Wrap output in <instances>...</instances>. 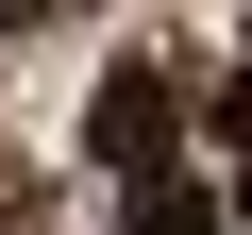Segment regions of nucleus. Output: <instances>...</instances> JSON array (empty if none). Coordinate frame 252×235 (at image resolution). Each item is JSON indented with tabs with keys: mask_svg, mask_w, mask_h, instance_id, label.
I'll use <instances>...</instances> for the list:
<instances>
[{
	"mask_svg": "<svg viewBox=\"0 0 252 235\" xmlns=\"http://www.w3.org/2000/svg\"><path fill=\"white\" fill-rule=\"evenodd\" d=\"M84 135H101V168H135V185H168V135H185V84H152V67H118V84L84 101Z\"/></svg>",
	"mask_w": 252,
	"mask_h": 235,
	"instance_id": "obj_1",
	"label": "nucleus"
},
{
	"mask_svg": "<svg viewBox=\"0 0 252 235\" xmlns=\"http://www.w3.org/2000/svg\"><path fill=\"white\" fill-rule=\"evenodd\" d=\"M235 202H202V185H135V218H118V235H219Z\"/></svg>",
	"mask_w": 252,
	"mask_h": 235,
	"instance_id": "obj_2",
	"label": "nucleus"
},
{
	"mask_svg": "<svg viewBox=\"0 0 252 235\" xmlns=\"http://www.w3.org/2000/svg\"><path fill=\"white\" fill-rule=\"evenodd\" d=\"M219 135H235V151H252V67H235V84H219Z\"/></svg>",
	"mask_w": 252,
	"mask_h": 235,
	"instance_id": "obj_3",
	"label": "nucleus"
},
{
	"mask_svg": "<svg viewBox=\"0 0 252 235\" xmlns=\"http://www.w3.org/2000/svg\"><path fill=\"white\" fill-rule=\"evenodd\" d=\"M0 218H17V168H0Z\"/></svg>",
	"mask_w": 252,
	"mask_h": 235,
	"instance_id": "obj_4",
	"label": "nucleus"
}]
</instances>
